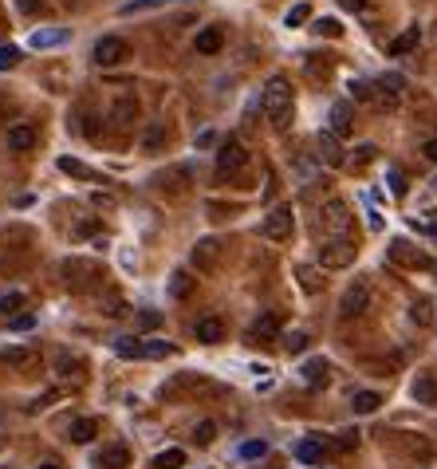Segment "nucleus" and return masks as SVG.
Returning <instances> with one entry per match:
<instances>
[{
  "label": "nucleus",
  "mask_w": 437,
  "mask_h": 469,
  "mask_svg": "<svg viewBox=\"0 0 437 469\" xmlns=\"http://www.w3.org/2000/svg\"><path fill=\"white\" fill-rule=\"evenodd\" d=\"M319 158L327 162V166H343V162H347V154H343V146H339V134L319 130Z\"/></svg>",
  "instance_id": "nucleus-10"
},
{
  "label": "nucleus",
  "mask_w": 437,
  "mask_h": 469,
  "mask_svg": "<svg viewBox=\"0 0 437 469\" xmlns=\"http://www.w3.org/2000/svg\"><path fill=\"white\" fill-rule=\"evenodd\" d=\"M0 359L8 363V367H32V363H36V351L32 347H4Z\"/></svg>",
  "instance_id": "nucleus-21"
},
{
  "label": "nucleus",
  "mask_w": 437,
  "mask_h": 469,
  "mask_svg": "<svg viewBox=\"0 0 437 469\" xmlns=\"http://www.w3.org/2000/svg\"><path fill=\"white\" fill-rule=\"evenodd\" d=\"M268 454V442H244L240 446V458H264Z\"/></svg>",
  "instance_id": "nucleus-40"
},
{
  "label": "nucleus",
  "mask_w": 437,
  "mask_h": 469,
  "mask_svg": "<svg viewBox=\"0 0 437 469\" xmlns=\"http://www.w3.org/2000/svg\"><path fill=\"white\" fill-rule=\"evenodd\" d=\"M304 379H308L311 387H327V363H323V359H308V363H304Z\"/></svg>",
  "instance_id": "nucleus-26"
},
{
  "label": "nucleus",
  "mask_w": 437,
  "mask_h": 469,
  "mask_svg": "<svg viewBox=\"0 0 437 469\" xmlns=\"http://www.w3.org/2000/svg\"><path fill=\"white\" fill-rule=\"evenodd\" d=\"M335 446H339V449H355V446H358V434H355V430L339 434V442H335Z\"/></svg>",
  "instance_id": "nucleus-48"
},
{
  "label": "nucleus",
  "mask_w": 437,
  "mask_h": 469,
  "mask_svg": "<svg viewBox=\"0 0 437 469\" xmlns=\"http://www.w3.org/2000/svg\"><path fill=\"white\" fill-rule=\"evenodd\" d=\"M166 355H174V343H166V340H150L146 343V359H166Z\"/></svg>",
  "instance_id": "nucleus-35"
},
{
  "label": "nucleus",
  "mask_w": 437,
  "mask_h": 469,
  "mask_svg": "<svg viewBox=\"0 0 437 469\" xmlns=\"http://www.w3.org/2000/svg\"><path fill=\"white\" fill-rule=\"evenodd\" d=\"M410 316H414V323H429V320H433V308H429V300H417L414 308H410Z\"/></svg>",
  "instance_id": "nucleus-38"
},
{
  "label": "nucleus",
  "mask_w": 437,
  "mask_h": 469,
  "mask_svg": "<svg viewBox=\"0 0 437 469\" xmlns=\"http://www.w3.org/2000/svg\"><path fill=\"white\" fill-rule=\"evenodd\" d=\"M169 0H126V4H122V16H134V12H154V8H166Z\"/></svg>",
  "instance_id": "nucleus-29"
},
{
  "label": "nucleus",
  "mask_w": 437,
  "mask_h": 469,
  "mask_svg": "<svg viewBox=\"0 0 437 469\" xmlns=\"http://www.w3.org/2000/svg\"><path fill=\"white\" fill-rule=\"evenodd\" d=\"M390 257L398 260V264H406V269H426L429 260L422 257V252H414V245H406V240H394L390 245Z\"/></svg>",
  "instance_id": "nucleus-13"
},
{
  "label": "nucleus",
  "mask_w": 437,
  "mask_h": 469,
  "mask_svg": "<svg viewBox=\"0 0 437 469\" xmlns=\"http://www.w3.org/2000/svg\"><path fill=\"white\" fill-rule=\"evenodd\" d=\"M217 257H221V245L217 240H197V249H193V264L201 272H213L217 269Z\"/></svg>",
  "instance_id": "nucleus-12"
},
{
  "label": "nucleus",
  "mask_w": 437,
  "mask_h": 469,
  "mask_svg": "<svg viewBox=\"0 0 437 469\" xmlns=\"http://www.w3.org/2000/svg\"><path fill=\"white\" fill-rule=\"evenodd\" d=\"M315 32H319V36H343V24L327 16V20H315Z\"/></svg>",
  "instance_id": "nucleus-41"
},
{
  "label": "nucleus",
  "mask_w": 437,
  "mask_h": 469,
  "mask_svg": "<svg viewBox=\"0 0 437 469\" xmlns=\"http://www.w3.org/2000/svg\"><path fill=\"white\" fill-rule=\"evenodd\" d=\"M67 40V32L63 28H48V32H32V48L40 51V48H56V44Z\"/></svg>",
  "instance_id": "nucleus-25"
},
{
  "label": "nucleus",
  "mask_w": 437,
  "mask_h": 469,
  "mask_svg": "<svg viewBox=\"0 0 437 469\" xmlns=\"http://www.w3.org/2000/svg\"><path fill=\"white\" fill-rule=\"evenodd\" d=\"M115 351H119L122 359H146V343L134 340V335H119V340H115Z\"/></svg>",
  "instance_id": "nucleus-20"
},
{
  "label": "nucleus",
  "mask_w": 437,
  "mask_h": 469,
  "mask_svg": "<svg viewBox=\"0 0 437 469\" xmlns=\"http://www.w3.org/2000/svg\"><path fill=\"white\" fill-rule=\"evenodd\" d=\"M134 119H138V99L122 95V99L115 103V110H110V122H115V130H130Z\"/></svg>",
  "instance_id": "nucleus-9"
},
{
  "label": "nucleus",
  "mask_w": 437,
  "mask_h": 469,
  "mask_svg": "<svg viewBox=\"0 0 437 469\" xmlns=\"http://www.w3.org/2000/svg\"><path fill=\"white\" fill-rule=\"evenodd\" d=\"M367 308H370V288H367V280H355V284L343 292V300H339V316H343V320H355V316H363Z\"/></svg>",
  "instance_id": "nucleus-5"
},
{
  "label": "nucleus",
  "mask_w": 437,
  "mask_h": 469,
  "mask_svg": "<svg viewBox=\"0 0 437 469\" xmlns=\"http://www.w3.org/2000/svg\"><path fill=\"white\" fill-rule=\"evenodd\" d=\"M284 347H288L292 355H299V351L308 347V335H304V331H292V335H284Z\"/></svg>",
  "instance_id": "nucleus-39"
},
{
  "label": "nucleus",
  "mask_w": 437,
  "mask_h": 469,
  "mask_svg": "<svg viewBox=\"0 0 437 469\" xmlns=\"http://www.w3.org/2000/svg\"><path fill=\"white\" fill-rule=\"evenodd\" d=\"M351 130H355V110H351V103H335V107H331V134L347 139Z\"/></svg>",
  "instance_id": "nucleus-11"
},
{
  "label": "nucleus",
  "mask_w": 437,
  "mask_h": 469,
  "mask_svg": "<svg viewBox=\"0 0 437 469\" xmlns=\"http://www.w3.org/2000/svg\"><path fill=\"white\" fill-rule=\"evenodd\" d=\"M264 115L276 130H284L292 122V87L288 79H268L264 87Z\"/></svg>",
  "instance_id": "nucleus-1"
},
{
  "label": "nucleus",
  "mask_w": 437,
  "mask_h": 469,
  "mask_svg": "<svg viewBox=\"0 0 437 469\" xmlns=\"http://www.w3.org/2000/svg\"><path fill=\"white\" fill-rule=\"evenodd\" d=\"M181 465H185V454H181V449H166V454L154 458V469H181Z\"/></svg>",
  "instance_id": "nucleus-31"
},
{
  "label": "nucleus",
  "mask_w": 437,
  "mask_h": 469,
  "mask_svg": "<svg viewBox=\"0 0 437 469\" xmlns=\"http://www.w3.org/2000/svg\"><path fill=\"white\" fill-rule=\"evenodd\" d=\"M16 4H20V12H36V8H40V0H16Z\"/></svg>",
  "instance_id": "nucleus-51"
},
{
  "label": "nucleus",
  "mask_w": 437,
  "mask_h": 469,
  "mask_svg": "<svg viewBox=\"0 0 437 469\" xmlns=\"http://www.w3.org/2000/svg\"><path fill=\"white\" fill-rule=\"evenodd\" d=\"M422 154H426V158H429V162H437V139H429V142H426V146H422Z\"/></svg>",
  "instance_id": "nucleus-49"
},
{
  "label": "nucleus",
  "mask_w": 437,
  "mask_h": 469,
  "mask_svg": "<svg viewBox=\"0 0 437 469\" xmlns=\"http://www.w3.org/2000/svg\"><path fill=\"white\" fill-rule=\"evenodd\" d=\"M414 399L422 402V406H433L437 402V383L429 379V375H422V379L414 383Z\"/></svg>",
  "instance_id": "nucleus-24"
},
{
  "label": "nucleus",
  "mask_w": 437,
  "mask_h": 469,
  "mask_svg": "<svg viewBox=\"0 0 437 469\" xmlns=\"http://www.w3.org/2000/svg\"><path fill=\"white\" fill-rule=\"evenodd\" d=\"M296 458H299V461H308V465H311V461H319V458H323V446H319L315 438H304V442L296 446Z\"/></svg>",
  "instance_id": "nucleus-30"
},
{
  "label": "nucleus",
  "mask_w": 437,
  "mask_h": 469,
  "mask_svg": "<svg viewBox=\"0 0 437 469\" xmlns=\"http://www.w3.org/2000/svg\"><path fill=\"white\" fill-rule=\"evenodd\" d=\"M32 146H36V127L16 122V127L8 130V150H32Z\"/></svg>",
  "instance_id": "nucleus-16"
},
{
  "label": "nucleus",
  "mask_w": 437,
  "mask_h": 469,
  "mask_svg": "<svg viewBox=\"0 0 437 469\" xmlns=\"http://www.w3.org/2000/svg\"><path fill=\"white\" fill-rule=\"evenodd\" d=\"M355 245H351L347 237H335V240H323V249H319V264L323 269H347V264H355Z\"/></svg>",
  "instance_id": "nucleus-2"
},
{
  "label": "nucleus",
  "mask_w": 437,
  "mask_h": 469,
  "mask_svg": "<svg viewBox=\"0 0 437 469\" xmlns=\"http://www.w3.org/2000/svg\"><path fill=\"white\" fill-rule=\"evenodd\" d=\"M8 328L12 331H32V328H36V316H28V311H24V316H12Z\"/></svg>",
  "instance_id": "nucleus-43"
},
{
  "label": "nucleus",
  "mask_w": 437,
  "mask_h": 469,
  "mask_svg": "<svg viewBox=\"0 0 437 469\" xmlns=\"http://www.w3.org/2000/svg\"><path fill=\"white\" fill-rule=\"evenodd\" d=\"M40 469H60V465H56V461H48V465H40Z\"/></svg>",
  "instance_id": "nucleus-53"
},
{
  "label": "nucleus",
  "mask_w": 437,
  "mask_h": 469,
  "mask_svg": "<svg viewBox=\"0 0 437 469\" xmlns=\"http://www.w3.org/2000/svg\"><path fill=\"white\" fill-rule=\"evenodd\" d=\"M63 276H67V284H75V288H91V280H103L99 264H91V260H67L63 264Z\"/></svg>",
  "instance_id": "nucleus-8"
},
{
  "label": "nucleus",
  "mask_w": 437,
  "mask_h": 469,
  "mask_svg": "<svg viewBox=\"0 0 437 469\" xmlns=\"http://www.w3.org/2000/svg\"><path fill=\"white\" fill-rule=\"evenodd\" d=\"M95 229H99L95 221H83V225H79V229H75V233H79V237H87V233H95Z\"/></svg>",
  "instance_id": "nucleus-52"
},
{
  "label": "nucleus",
  "mask_w": 437,
  "mask_h": 469,
  "mask_svg": "<svg viewBox=\"0 0 437 469\" xmlns=\"http://www.w3.org/2000/svg\"><path fill=\"white\" fill-rule=\"evenodd\" d=\"M417 40H422V32H417V28H406L394 44H390V56H406V51H414Z\"/></svg>",
  "instance_id": "nucleus-27"
},
{
  "label": "nucleus",
  "mask_w": 437,
  "mask_h": 469,
  "mask_svg": "<svg viewBox=\"0 0 437 469\" xmlns=\"http://www.w3.org/2000/svg\"><path fill=\"white\" fill-rule=\"evenodd\" d=\"M351 406H355V414H374V410L382 406V394H374V390H358L355 399H351Z\"/></svg>",
  "instance_id": "nucleus-22"
},
{
  "label": "nucleus",
  "mask_w": 437,
  "mask_h": 469,
  "mask_svg": "<svg viewBox=\"0 0 437 469\" xmlns=\"http://www.w3.org/2000/svg\"><path fill=\"white\" fill-rule=\"evenodd\" d=\"M67 434H71V442H75V446H87V442L99 438V422H95V418H75Z\"/></svg>",
  "instance_id": "nucleus-15"
},
{
  "label": "nucleus",
  "mask_w": 437,
  "mask_h": 469,
  "mask_svg": "<svg viewBox=\"0 0 437 469\" xmlns=\"http://www.w3.org/2000/svg\"><path fill=\"white\" fill-rule=\"evenodd\" d=\"M56 367H60V375H67V371H75V359H67V355H60V363H56Z\"/></svg>",
  "instance_id": "nucleus-50"
},
{
  "label": "nucleus",
  "mask_w": 437,
  "mask_h": 469,
  "mask_svg": "<svg viewBox=\"0 0 437 469\" xmlns=\"http://www.w3.org/2000/svg\"><path fill=\"white\" fill-rule=\"evenodd\" d=\"M16 60H20V51H16V48H0V71L16 68Z\"/></svg>",
  "instance_id": "nucleus-45"
},
{
  "label": "nucleus",
  "mask_w": 437,
  "mask_h": 469,
  "mask_svg": "<svg viewBox=\"0 0 437 469\" xmlns=\"http://www.w3.org/2000/svg\"><path fill=\"white\" fill-rule=\"evenodd\" d=\"M319 221H323V229H327V233H335V237H347V229H351V210H347V201H339V198L323 201Z\"/></svg>",
  "instance_id": "nucleus-3"
},
{
  "label": "nucleus",
  "mask_w": 437,
  "mask_h": 469,
  "mask_svg": "<svg viewBox=\"0 0 437 469\" xmlns=\"http://www.w3.org/2000/svg\"><path fill=\"white\" fill-rule=\"evenodd\" d=\"M20 304H24L20 292H8V296H0V311H4V316H8V311H16Z\"/></svg>",
  "instance_id": "nucleus-44"
},
{
  "label": "nucleus",
  "mask_w": 437,
  "mask_h": 469,
  "mask_svg": "<svg viewBox=\"0 0 437 469\" xmlns=\"http://www.w3.org/2000/svg\"><path fill=\"white\" fill-rule=\"evenodd\" d=\"M374 91H378V87H370V83H363V79H351V95H355L358 103H374Z\"/></svg>",
  "instance_id": "nucleus-36"
},
{
  "label": "nucleus",
  "mask_w": 437,
  "mask_h": 469,
  "mask_svg": "<svg viewBox=\"0 0 437 469\" xmlns=\"http://www.w3.org/2000/svg\"><path fill=\"white\" fill-rule=\"evenodd\" d=\"M374 154H378L374 146H358V150H355V166H367V162H374Z\"/></svg>",
  "instance_id": "nucleus-47"
},
{
  "label": "nucleus",
  "mask_w": 437,
  "mask_h": 469,
  "mask_svg": "<svg viewBox=\"0 0 437 469\" xmlns=\"http://www.w3.org/2000/svg\"><path fill=\"white\" fill-rule=\"evenodd\" d=\"M193 335H197V343H221L225 340V323H221L217 316H205V320H197Z\"/></svg>",
  "instance_id": "nucleus-14"
},
{
  "label": "nucleus",
  "mask_w": 437,
  "mask_h": 469,
  "mask_svg": "<svg viewBox=\"0 0 437 469\" xmlns=\"http://www.w3.org/2000/svg\"><path fill=\"white\" fill-rule=\"evenodd\" d=\"M221 44H225V32H221V28H201L197 32V51H201V56L221 51Z\"/></svg>",
  "instance_id": "nucleus-18"
},
{
  "label": "nucleus",
  "mask_w": 437,
  "mask_h": 469,
  "mask_svg": "<svg viewBox=\"0 0 437 469\" xmlns=\"http://www.w3.org/2000/svg\"><path fill=\"white\" fill-rule=\"evenodd\" d=\"M162 146H166V122H150L146 134H142V150H146V154H158Z\"/></svg>",
  "instance_id": "nucleus-19"
},
{
  "label": "nucleus",
  "mask_w": 437,
  "mask_h": 469,
  "mask_svg": "<svg viewBox=\"0 0 437 469\" xmlns=\"http://www.w3.org/2000/svg\"><path fill=\"white\" fill-rule=\"evenodd\" d=\"M386 181H390V193H394V198H406L410 186H406V174L398 170V166H390V170H386Z\"/></svg>",
  "instance_id": "nucleus-34"
},
{
  "label": "nucleus",
  "mask_w": 437,
  "mask_h": 469,
  "mask_svg": "<svg viewBox=\"0 0 437 469\" xmlns=\"http://www.w3.org/2000/svg\"><path fill=\"white\" fill-rule=\"evenodd\" d=\"M91 60L99 63V68H119L122 60H130V48L119 36H103V40L95 44V51H91Z\"/></svg>",
  "instance_id": "nucleus-4"
},
{
  "label": "nucleus",
  "mask_w": 437,
  "mask_h": 469,
  "mask_svg": "<svg viewBox=\"0 0 437 469\" xmlns=\"http://www.w3.org/2000/svg\"><path fill=\"white\" fill-rule=\"evenodd\" d=\"M193 438H197V446H209V442L217 438V422H197Z\"/></svg>",
  "instance_id": "nucleus-37"
},
{
  "label": "nucleus",
  "mask_w": 437,
  "mask_h": 469,
  "mask_svg": "<svg viewBox=\"0 0 437 469\" xmlns=\"http://www.w3.org/2000/svg\"><path fill=\"white\" fill-rule=\"evenodd\" d=\"M378 87H386V91H394V95H402V87H406V79H402V75H394V71H390V75H382V79H378Z\"/></svg>",
  "instance_id": "nucleus-42"
},
{
  "label": "nucleus",
  "mask_w": 437,
  "mask_h": 469,
  "mask_svg": "<svg viewBox=\"0 0 437 469\" xmlns=\"http://www.w3.org/2000/svg\"><path fill=\"white\" fill-rule=\"evenodd\" d=\"M249 166V150H244V142L240 139H229L225 146H221V154H217V174L225 178V174H240Z\"/></svg>",
  "instance_id": "nucleus-6"
},
{
  "label": "nucleus",
  "mask_w": 437,
  "mask_h": 469,
  "mask_svg": "<svg viewBox=\"0 0 437 469\" xmlns=\"http://www.w3.org/2000/svg\"><path fill=\"white\" fill-rule=\"evenodd\" d=\"M429 269H433V272H437V264H429Z\"/></svg>",
  "instance_id": "nucleus-54"
},
{
  "label": "nucleus",
  "mask_w": 437,
  "mask_h": 469,
  "mask_svg": "<svg viewBox=\"0 0 437 469\" xmlns=\"http://www.w3.org/2000/svg\"><path fill=\"white\" fill-rule=\"evenodd\" d=\"M292 225H296L292 210H288V205H280V210H272L268 217H264L260 229H264V237H268V240H288L292 237Z\"/></svg>",
  "instance_id": "nucleus-7"
},
{
  "label": "nucleus",
  "mask_w": 437,
  "mask_h": 469,
  "mask_svg": "<svg viewBox=\"0 0 437 469\" xmlns=\"http://www.w3.org/2000/svg\"><path fill=\"white\" fill-rule=\"evenodd\" d=\"M189 292H193V276H189L185 269H178L174 276H169V296H174V300H185Z\"/></svg>",
  "instance_id": "nucleus-23"
},
{
  "label": "nucleus",
  "mask_w": 437,
  "mask_h": 469,
  "mask_svg": "<svg viewBox=\"0 0 437 469\" xmlns=\"http://www.w3.org/2000/svg\"><path fill=\"white\" fill-rule=\"evenodd\" d=\"M99 465L103 469H126L130 465V449L126 446H107L99 454Z\"/></svg>",
  "instance_id": "nucleus-17"
},
{
  "label": "nucleus",
  "mask_w": 437,
  "mask_h": 469,
  "mask_svg": "<svg viewBox=\"0 0 437 469\" xmlns=\"http://www.w3.org/2000/svg\"><path fill=\"white\" fill-rule=\"evenodd\" d=\"M249 335L252 340H272V335H276V316H260V320L252 323Z\"/></svg>",
  "instance_id": "nucleus-32"
},
{
  "label": "nucleus",
  "mask_w": 437,
  "mask_h": 469,
  "mask_svg": "<svg viewBox=\"0 0 437 469\" xmlns=\"http://www.w3.org/2000/svg\"><path fill=\"white\" fill-rule=\"evenodd\" d=\"M60 170L63 174H71V178H83V181H95V174L83 166V162H75V158H60Z\"/></svg>",
  "instance_id": "nucleus-33"
},
{
  "label": "nucleus",
  "mask_w": 437,
  "mask_h": 469,
  "mask_svg": "<svg viewBox=\"0 0 437 469\" xmlns=\"http://www.w3.org/2000/svg\"><path fill=\"white\" fill-rule=\"evenodd\" d=\"M296 276H299V284H304V292H319V288H323V272L311 269V264H299Z\"/></svg>",
  "instance_id": "nucleus-28"
},
{
  "label": "nucleus",
  "mask_w": 437,
  "mask_h": 469,
  "mask_svg": "<svg viewBox=\"0 0 437 469\" xmlns=\"http://www.w3.org/2000/svg\"><path fill=\"white\" fill-rule=\"evenodd\" d=\"M308 20V4H296V8L288 12V28H296V24Z\"/></svg>",
  "instance_id": "nucleus-46"
}]
</instances>
